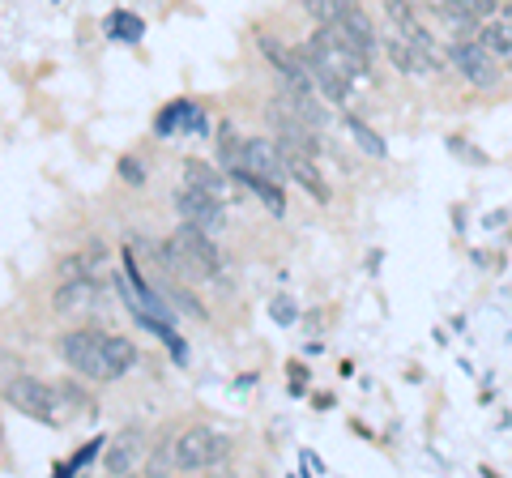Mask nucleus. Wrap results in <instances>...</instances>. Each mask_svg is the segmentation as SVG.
Listing matches in <instances>:
<instances>
[{"label": "nucleus", "instance_id": "nucleus-1", "mask_svg": "<svg viewBox=\"0 0 512 478\" xmlns=\"http://www.w3.org/2000/svg\"><path fill=\"white\" fill-rule=\"evenodd\" d=\"M158 257H163V265L171 269L175 278H192V282L214 278L218 265H222L218 248H214V235L197 231L192 222H180V227H175V235L158 248Z\"/></svg>", "mask_w": 512, "mask_h": 478}, {"label": "nucleus", "instance_id": "nucleus-2", "mask_svg": "<svg viewBox=\"0 0 512 478\" xmlns=\"http://www.w3.org/2000/svg\"><path fill=\"white\" fill-rule=\"evenodd\" d=\"M231 457V440L214 427H188L171 440V466L180 470H214Z\"/></svg>", "mask_w": 512, "mask_h": 478}, {"label": "nucleus", "instance_id": "nucleus-3", "mask_svg": "<svg viewBox=\"0 0 512 478\" xmlns=\"http://www.w3.org/2000/svg\"><path fill=\"white\" fill-rule=\"evenodd\" d=\"M303 56H312V60H320L325 69L342 73L346 82H359V77H367V52H359L355 43H346L333 26H320L316 35L303 43Z\"/></svg>", "mask_w": 512, "mask_h": 478}, {"label": "nucleus", "instance_id": "nucleus-4", "mask_svg": "<svg viewBox=\"0 0 512 478\" xmlns=\"http://www.w3.org/2000/svg\"><path fill=\"white\" fill-rule=\"evenodd\" d=\"M60 355L64 363L86 376V380H116V368L107 359V346H103V333L99 329H73L60 338Z\"/></svg>", "mask_w": 512, "mask_h": 478}, {"label": "nucleus", "instance_id": "nucleus-5", "mask_svg": "<svg viewBox=\"0 0 512 478\" xmlns=\"http://www.w3.org/2000/svg\"><path fill=\"white\" fill-rule=\"evenodd\" d=\"M5 402L13 410H22L26 419H39V423L60 419V389L43 385V380H35V376H13L5 385Z\"/></svg>", "mask_w": 512, "mask_h": 478}, {"label": "nucleus", "instance_id": "nucleus-6", "mask_svg": "<svg viewBox=\"0 0 512 478\" xmlns=\"http://www.w3.org/2000/svg\"><path fill=\"white\" fill-rule=\"evenodd\" d=\"M444 60H448V65H453L461 77H466L474 90H495V86H500V77H504V69L495 65V56H491L478 39H457L453 47H448Z\"/></svg>", "mask_w": 512, "mask_h": 478}, {"label": "nucleus", "instance_id": "nucleus-7", "mask_svg": "<svg viewBox=\"0 0 512 478\" xmlns=\"http://www.w3.org/2000/svg\"><path fill=\"white\" fill-rule=\"evenodd\" d=\"M269 124H274V133H278V146H286V150H303V154H312V158L320 154V137H316V129L282 103V94H278L274 103H269Z\"/></svg>", "mask_w": 512, "mask_h": 478}, {"label": "nucleus", "instance_id": "nucleus-8", "mask_svg": "<svg viewBox=\"0 0 512 478\" xmlns=\"http://www.w3.org/2000/svg\"><path fill=\"white\" fill-rule=\"evenodd\" d=\"M175 210H180V222H192L205 235H222L227 227V214H222V201H214L210 193H197V188H184L175 197Z\"/></svg>", "mask_w": 512, "mask_h": 478}, {"label": "nucleus", "instance_id": "nucleus-9", "mask_svg": "<svg viewBox=\"0 0 512 478\" xmlns=\"http://www.w3.org/2000/svg\"><path fill=\"white\" fill-rule=\"evenodd\" d=\"M333 30H338V35L346 39V43H355L359 52H367L372 56V47H376V26H372V18H367V9L359 5V0H346L342 5V18L333 22Z\"/></svg>", "mask_w": 512, "mask_h": 478}, {"label": "nucleus", "instance_id": "nucleus-10", "mask_svg": "<svg viewBox=\"0 0 512 478\" xmlns=\"http://www.w3.org/2000/svg\"><path fill=\"white\" fill-rule=\"evenodd\" d=\"M282 158H286V175H291L303 193H312V201L325 205L329 201V184H325V175H320L316 158L303 154V150H286V146H282Z\"/></svg>", "mask_w": 512, "mask_h": 478}, {"label": "nucleus", "instance_id": "nucleus-11", "mask_svg": "<svg viewBox=\"0 0 512 478\" xmlns=\"http://www.w3.org/2000/svg\"><path fill=\"white\" fill-rule=\"evenodd\" d=\"M239 171H252V175H265V180H282L286 175V158H282V146L265 137H248L244 146V167Z\"/></svg>", "mask_w": 512, "mask_h": 478}, {"label": "nucleus", "instance_id": "nucleus-12", "mask_svg": "<svg viewBox=\"0 0 512 478\" xmlns=\"http://www.w3.org/2000/svg\"><path fill=\"white\" fill-rule=\"evenodd\" d=\"M184 188L210 193V197H214V201H222V205L231 201L227 171H218V167H210V163H197V158H188V163H184Z\"/></svg>", "mask_w": 512, "mask_h": 478}, {"label": "nucleus", "instance_id": "nucleus-13", "mask_svg": "<svg viewBox=\"0 0 512 478\" xmlns=\"http://www.w3.org/2000/svg\"><path fill=\"white\" fill-rule=\"evenodd\" d=\"M474 39L483 43L495 60H508L512 56V18H508V13H491V18L478 22Z\"/></svg>", "mask_w": 512, "mask_h": 478}, {"label": "nucleus", "instance_id": "nucleus-14", "mask_svg": "<svg viewBox=\"0 0 512 478\" xmlns=\"http://www.w3.org/2000/svg\"><path fill=\"white\" fill-rule=\"evenodd\" d=\"M90 304H99V286L86 278H64L56 286V295H52V308L56 312H77V308H90Z\"/></svg>", "mask_w": 512, "mask_h": 478}, {"label": "nucleus", "instance_id": "nucleus-15", "mask_svg": "<svg viewBox=\"0 0 512 478\" xmlns=\"http://www.w3.org/2000/svg\"><path fill=\"white\" fill-rule=\"evenodd\" d=\"M180 124H184V129H205L201 107H192L188 99H184V103H171V107H163V111H158L154 133H158V137H175V133H180Z\"/></svg>", "mask_w": 512, "mask_h": 478}, {"label": "nucleus", "instance_id": "nucleus-16", "mask_svg": "<svg viewBox=\"0 0 512 478\" xmlns=\"http://www.w3.org/2000/svg\"><path fill=\"white\" fill-rule=\"evenodd\" d=\"M137 453H141V436L137 432H124L116 440H107V449H103L107 474H128V470L137 466Z\"/></svg>", "mask_w": 512, "mask_h": 478}, {"label": "nucleus", "instance_id": "nucleus-17", "mask_svg": "<svg viewBox=\"0 0 512 478\" xmlns=\"http://www.w3.org/2000/svg\"><path fill=\"white\" fill-rule=\"evenodd\" d=\"M244 146H248V141L235 133V124H222V129H218V167L227 175H235L239 167H244Z\"/></svg>", "mask_w": 512, "mask_h": 478}, {"label": "nucleus", "instance_id": "nucleus-18", "mask_svg": "<svg viewBox=\"0 0 512 478\" xmlns=\"http://www.w3.org/2000/svg\"><path fill=\"white\" fill-rule=\"evenodd\" d=\"M235 180H244L252 193L269 205V214H286V197H282L278 180H265V175H252V171H235Z\"/></svg>", "mask_w": 512, "mask_h": 478}, {"label": "nucleus", "instance_id": "nucleus-19", "mask_svg": "<svg viewBox=\"0 0 512 478\" xmlns=\"http://www.w3.org/2000/svg\"><path fill=\"white\" fill-rule=\"evenodd\" d=\"M103 346H107L111 368H116V380L137 368V346L128 342V338H120V333H103Z\"/></svg>", "mask_w": 512, "mask_h": 478}, {"label": "nucleus", "instance_id": "nucleus-20", "mask_svg": "<svg viewBox=\"0 0 512 478\" xmlns=\"http://www.w3.org/2000/svg\"><path fill=\"white\" fill-rule=\"evenodd\" d=\"M107 35L120 39V43H137L141 35H146V22H141L137 13H128V9H116L107 18Z\"/></svg>", "mask_w": 512, "mask_h": 478}, {"label": "nucleus", "instance_id": "nucleus-21", "mask_svg": "<svg viewBox=\"0 0 512 478\" xmlns=\"http://www.w3.org/2000/svg\"><path fill=\"white\" fill-rule=\"evenodd\" d=\"M346 129H350V137H355L359 146H363L367 154H372V158H384V154H389V146H384V141H380L372 129H367L363 120H355V116H350V120H346Z\"/></svg>", "mask_w": 512, "mask_h": 478}, {"label": "nucleus", "instance_id": "nucleus-22", "mask_svg": "<svg viewBox=\"0 0 512 478\" xmlns=\"http://www.w3.org/2000/svg\"><path fill=\"white\" fill-rule=\"evenodd\" d=\"M342 5H346V0H303V9L312 13L316 26H333V22H338L342 18Z\"/></svg>", "mask_w": 512, "mask_h": 478}, {"label": "nucleus", "instance_id": "nucleus-23", "mask_svg": "<svg viewBox=\"0 0 512 478\" xmlns=\"http://www.w3.org/2000/svg\"><path fill=\"white\" fill-rule=\"evenodd\" d=\"M269 316H274L278 325H295V316H299V308H295V299L291 295H278L274 304H269Z\"/></svg>", "mask_w": 512, "mask_h": 478}, {"label": "nucleus", "instance_id": "nucleus-24", "mask_svg": "<svg viewBox=\"0 0 512 478\" xmlns=\"http://www.w3.org/2000/svg\"><path fill=\"white\" fill-rule=\"evenodd\" d=\"M86 274H90V257H69L60 265V282L64 278H86Z\"/></svg>", "mask_w": 512, "mask_h": 478}, {"label": "nucleus", "instance_id": "nucleus-25", "mask_svg": "<svg viewBox=\"0 0 512 478\" xmlns=\"http://www.w3.org/2000/svg\"><path fill=\"white\" fill-rule=\"evenodd\" d=\"M286 385H291V393H303L308 389V368H303V363H291V368H286Z\"/></svg>", "mask_w": 512, "mask_h": 478}, {"label": "nucleus", "instance_id": "nucleus-26", "mask_svg": "<svg viewBox=\"0 0 512 478\" xmlns=\"http://www.w3.org/2000/svg\"><path fill=\"white\" fill-rule=\"evenodd\" d=\"M120 175H124L128 184H141V180H146V171H141L137 158H120Z\"/></svg>", "mask_w": 512, "mask_h": 478}, {"label": "nucleus", "instance_id": "nucleus-27", "mask_svg": "<svg viewBox=\"0 0 512 478\" xmlns=\"http://www.w3.org/2000/svg\"><path fill=\"white\" fill-rule=\"evenodd\" d=\"M299 461H303V470H308V474H325V461H320L312 449H303V453H299Z\"/></svg>", "mask_w": 512, "mask_h": 478}, {"label": "nucleus", "instance_id": "nucleus-28", "mask_svg": "<svg viewBox=\"0 0 512 478\" xmlns=\"http://www.w3.org/2000/svg\"><path fill=\"white\" fill-rule=\"evenodd\" d=\"M175 304H180L184 312H192V316H205V308L197 304V299H192V295H184V291H175Z\"/></svg>", "mask_w": 512, "mask_h": 478}, {"label": "nucleus", "instance_id": "nucleus-29", "mask_svg": "<svg viewBox=\"0 0 512 478\" xmlns=\"http://www.w3.org/2000/svg\"><path fill=\"white\" fill-rule=\"evenodd\" d=\"M500 13H508V18H512V0H500Z\"/></svg>", "mask_w": 512, "mask_h": 478}, {"label": "nucleus", "instance_id": "nucleus-30", "mask_svg": "<svg viewBox=\"0 0 512 478\" xmlns=\"http://www.w3.org/2000/svg\"><path fill=\"white\" fill-rule=\"evenodd\" d=\"M504 65H508V73H512V56H508V60H504Z\"/></svg>", "mask_w": 512, "mask_h": 478}]
</instances>
